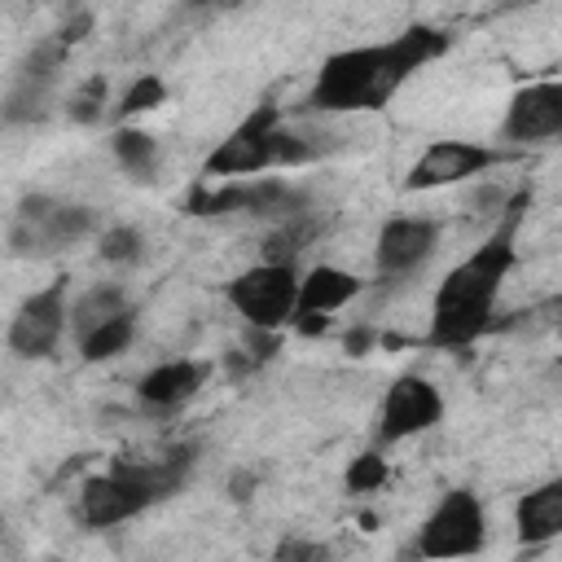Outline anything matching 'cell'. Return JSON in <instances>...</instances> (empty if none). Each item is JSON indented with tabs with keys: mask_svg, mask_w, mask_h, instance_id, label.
Here are the masks:
<instances>
[{
	"mask_svg": "<svg viewBox=\"0 0 562 562\" xmlns=\"http://www.w3.org/2000/svg\"><path fill=\"white\" fill-rule=\"evenodd\" d=\"M527 206H531V193L527 189L514 193L496 211L492 233L457 268H448V277L435 290V303H430L426 347H435V351H461V347H470L474 338H483L496 325L492 321V307H496V294H501L505 277L518 263V228H522Z\"/></svg>",
	"mask_w": 562,
	"mask_h": 562,
	"instance_id": "1",
	"label": "cell"
},
{
	"mask_svg": "<svg viewBox=\"0 0 562 562\" xmlns=\"http://www.w3.org/2000/svg\"><path fill=\"white\" fill-rule=\"evenodd\" d=\"M452 35L439 26H408L386 44H360L329 53L325 66L316 70L312 92L303 97V114H364L382 110L422 66L439 61L448 53Z\"/></svg>",
	"mask_w": 562,
	"mask_h": 562,
	"instance_id": "2",
	"label": "cell"
},
{
	"mask_svg": "<svg viewBox=\"0 0 562 562\" xmlns=\"http://www.w3.org/2000/svg\"><path fill=\"white\" fill-rule=\"evenodd\" d=\"M184 211L189 215H228V211H241V215H255V220H290V215H307L316 211L312 193L281 180V176H237L228 184H211V180H198L189 193H184Z\"/></svg>",
	"mask_w": 562,
	"mask_h": 562,
	"instance_id": "3",
	"label": "cell"
},
{
	"mask_svg": "<svg viewBox=\"0 0 562 562\" xmlns=\"http://www.w3.org/2000/svg\"><path fill=\"white\" fill-rule=\"evenodd\" d=\"M97 228V211L83 202H61L48 193H26L9 224V250L18 259H48L70 250Z\"/></svg>",
	"mask_w": 562,
	"mask_h": 562,
	"instance_id": "4",
	"label": "cell"
},
{
	"mask_svg": "<svg viewBox=\"0 0 562 562\" xmlns=\"http://www.w3.org/2000/svg\"><path fill=\"white\" fill-rule=\"evenodd\" d=\"M487 544V514L470 487H448L422 518L408 553L417 558H470Z\"/></svg>",
	"mask_w": 562,
	"mask_h": 562,
	"instance_id": "5",
	"label": "cell"
},
{
	"mask_svg": "<svg viewBox=\"0 0 562 562\" xmlns=\"http://www.w3.org/2000/svg\"><path fill=\"white\" fill-rule=\"evenodd\" d=\"M224 299L233 303V312L246 325L259 329H281L294 316V299H299V272L294 263H255L246 272H237L224 285Z\"/></svg>",
	"mask_w": 562,
	"mask_h": 562,
	"instance_id": "6",
	"label": "cell"
},
{
	"mask_svg": "<svg viewBox=\"0 0 562 562\" xmlns=\"http://www.w3.org/2000/svg\"><path fill=\"white\" fill-rule=\"evenodd\" d=\"M281 105L263 101L255 105L202 162V176H220V180H237V176H259L272 167L277 158V127H281Z\"/></svg>",
	"mask_w": 562,
	"mask_h": 562,
	"instance_id": "7",
	"label": "cell"
},
{
	"mask_svg": "<svg viewBox=\"0 0 562 562\" xmlns=\"http://www.w3.org/2000/svg\"><path fill=\"white\" fill-rule=\"evenodd\" d=\"M70 325V277H53L44 290L26 294L9 321V351L18 360H44L57 351Z\"/></svg>",
	"mask_w": 562,
	"mask_h": 562,
	"instance_id": "8",
	"label": "cell"
},
{
	"mask_svg": "<svg viewBox=\"0 0 562 562\" xmlns=\"http://www.w3.org/2000/svg\"><path fill=\"white\" fill-rule=\"evenodd\" d=\"M439 417H443V395H439V386H435L430 378H422V373H400V378L386 386L382 404H378L373 439L391 448V443H404V439H413V435L439 426Z\"/></svg>",
	"mask_w": 562,
	"mask_h": 562,
	"instance_id": "9",
	"label": "cell"
},
{
	"mask_svg": "<svg viewBox=\"0 0 562 562\" xmlns=\"http://www.w3.org/2000/svg\"><path fill=\"white\" fill-rule=\"evenodd\" d=\"M509 162V149H492V145H474V140H435L426 145L408 176H404V189L408 193H426V189H448V184H465L492 167Z\"/></svg>",
	"mask_w": 562,
	"mask_h": 562,
	"instance_id": "10",
	"label": "cell"
},
{
	"mask_svg": "<svg viewBox=\"0 0 562 562\" xmlns=\"http://www.w3.org/2000/svg\"><path fill=\"white\" fill-rule=\"evenodd\" d=\"M149 505H154L149 492H145L140 479L127 470L123 457L110 461V470L88 474V479L79 483V518H83V527H92V531L119 527V522L145 514Z\"/></svg>",
	"mask_w": 562,
	"mask_h": 562,
	"instance_id": "11",
	"label": "cell"
},
{
	"mask_svg": "<svg viewBox=\"0 0 562 562\" xmlns=\"http://www.w3.org/2000/svg\"><path fill=\"white\" fill-rule=\"evenodd\" d=\"M439 250V224L426 215H391L373 241V268L382 281H408Z\"/></svg>",
	"mask_w": 562,
	"mask_h": 562,
	"instance_id": "12",
	"label": "cell"
},
{
	"mask_svg": "<svg viewBox=\"0 0 562 562\" xmlns=\"http://www.w3.org/2000/svg\"><path fill=\"white\" fill-rule=\"evenodd\" d=\"M558 132H562V83L558 79L527 83L509 97L505 123H501V136L509 145H540V140H553Z\"/></svg>",
	"mask_w": 562,
	"mask_h": 562,
	"instance_id": "13",
	"label": "cell"
},
{
	"mask_svg": "<svg viewBox=\"0 0 562 562\" xmlns=\"http://www.w3.org/2000/svg\"><path fill=\"white\" fill-rule=\"evenodd\" d=\"M206 373L211 369L202 360H162L136 382V395H140V404H149L158 413H171V408H184L202 391Z\"/></svg>",
	"mask_w": 562,
	"mask_h": 562,
	"instance_id": "14",
	"label": "cell"
},
{
	"mask_svg": "<svg viewBox=\"0 0 562 562\" xmlns=\"http://www.w3.org/2000/svg\"><path fill=\"white\" fill-rule=\"evenodd\" d=\"M514 527H518V544L527 549L558 540L562 536V479H544L540 487L522 492L514 505Z\"/></svg>",
	"mask_w": 562,
	"mask_h": 562,
	"instance_id": "15",
	"label": "cell"
},
{
	"mask_svg": "<svg viewBox=\"0 0 562 562\" xmlns=\"http://www.w3.org/2000/svg\"><path fill=\"white\" fill-rule=\"evenodd\" d=\"M364 290V281L347 268H334V263H316L299 277V299H294V312H338L347 307L356 294Z\"/></svg>",
	"mask_w": 562,
	"mask_h": 562,
	"instance_id": "16",
	"label": "cell"
},
{
	"mask_svg": "<svg viewBox=\"0 0 562 562\" xmlns=\"http://www.w3.org/2000/svg\"><path fill=\"white\" fill-rule=\"evenodd\" d=\"M110 154H114V162H119L132 180H154V171H158V140H154L145 127L114 123V132H110Z\"/></svg>",
	"mask_w": 562,
	"mask_h": 562,
	"instance_id": "17",
	"label": "cell"
},
{
	"mask_svg": "<svg viewBox=\"0 0 562 562\" xmlns=\"http://www.w3.org/2000/svg\"><path fill=\"white\" fill-rule=\"evenodd\" d=\"M127 307V294H123V285H114V281H97V285H88L75 303H70V334H75V342L83 338V334H92L97 325H105L114 312H123Z\"/></svg>",
	"mask_w": 562,
	"mask_h": 562,
	"instance_id": "18",
	"label": "cell"
},
{
	"mask_svg": "<svg viewBox=\"0 0 562 562\" xmlns=\"http://www.w3.org/2000/svg\"><path fill=\"white\" fill-rule=\"evenodd\" d=\"M321 233V220H316V211H307V215H290V220H277L272 228H268V237H263V263H294L307 246H312V237Z\"/></svg>",
	"mask_w": 562,
	"mask_h": 562,
	"instance_id": "19",
	"label": "cell"
},
{
	"mask_svg": "<svg viewBox=\"0 0 562 562\" xmlns=\"http://www.w3.org/2000/svg\"><path fill=\"white\" fill-rule=\"evenodd\" d=\"M132 338H136V307L127 303V307H123V312H114L105 325H97L92 334H83V338H79V356H83L88 364H101V360L123 356V351L132 347Z\"/></svg>",
	"mask_w": 562,
	"mask_h": 562,
	"instance_id": "20",
	"label": "cell"
},
{
	"mask_svg": "<svg viewBox=\"0 0 562 562\" xmlns=\"http://www.w3.org/2000/svg\"><path fill=\"white\" fill-rule=\"evenodd\" d=\"M48 101H53V79H13V88L4 92L0 101V123L4 127H26V123H40L48 114Z\"/></svg>",
	"mask_w": 562,
	"mask_h": 562,
	"instance_id": "21",
	"label": "cell"
},
{
	"mask_svg": "<svg viewBox=\"0 0 562 562\" xmlns=\"http://www.w3.org/2000/svg\"><path fill=\"white\" fill-rule=\"evenodd\" d=\"M158 105H167V79H162V75H140V79H132V88L119 97L114 123L140 119V114H149V110H158Z\"/></svg>",
	"mask_w": 562,
	"mask_h": 562,
	"instance_id": "22",
	"label": "cell"
},
{
	"mask_svg": "<svg viewBox=\"0 0 562 562\" xmlns=\"http://www.w3.org/2000/svg\"><path fill=\"white\" fill-rule=\"evenodd\" d=\"M105 101H110V79H105V75H88V79L70 92L66 114H70V123H79V127H97V123L105 119Z\"/></svg>",
	"mask_w": 562,
	"mask_h": 562,
	"instance_id": "23",
	"label": "cell"
},
{
	"mask_svg": "<svg viewBox=\"0 0 562 562\" xmlns=\"http://www.w3.org/2000/svg\"><path fill=\"white\" fill-rule=\"evenodd\" d=\"M97 255L114 268H132L145 259V233L132 228V224H110L101 237H97Z\"/></svg>",
	"mask_w": 562,
	"mask_h": 562,
	"instance_id": "24",
	"label": "cell"
},
{
	"mask_svg": "<svg viewBox=\"0 0 562 562\" xmlns=\"http://www.w3.org/2000/svg\"><path fill=\"white\" fill-rule=\"evenodd\" d=\"M66 57H70V48H66L57 35H48V40H40V44L22 57L18 75H22V79H57V70L66 66Z\"/></svg>",
	"mask_w": 562,
	"mask_h": 562,
	"instance_id": "25",
	"label": "cell"
},
{
	"mask_svg": "<svg viewBox=\"0 0 562 562\" xmlns=\"http://www.w3.org/2000/svg\"><path fill=\"white\" fill-rule=\"evenodd\" d=\"M386 483H391V465H386V457L378 448L351 457V465H347V492H378Z\"/></svg>",
	"mask_w": 562,
	"mask_h": 562,
	"instance_id": "26",
	"label": "cell"
},
{
	"mask_svg": "<svg viewBox=\"0 0 562 562\" xmlns=\"http://www.w3.org/2000/svg\"><path fill=\"white\" fill-rule=\"evenodd\" d=\"M259 364H268L277 351H281V329H259V325H246V342H241Z\"/></svg>",
	"mask_w": 562,
	"mask_h": 562,
	"instance_id": "27",
	"label": "cell"
},
{
	"mask_svg": "<svg viewBox=\"0 0 562 562\" xmlns=\"http://www.w3.org/2000/svg\"><path fill=\"white\" fill-rule=\"evenodd\" d=\"M88 31H92V13H88V9H79V13H70L53 35H57L66 48H75V44H83V40H88Z\"/></svg>",
	"mask_w": 562,
	"mask_h": 562,
	"instance_id": "28",
	"label": "cell"
},
{
	"mask_svg": "<svg viewBox=\"0 0 562 562\" xmlns=\"http://www.w3.org/2000/svg\"><path fill=\"white\" fill-rule=\"evenodd\" d=\"M259 369H263V364H259L246 347H228V351H224V373H228L233 382H246V378L259 373Z\"/></svg>",
	"mask_w": 562,
	"mask_h": 562,
	"instance_id": "29",
	"label": "cell"
},
{
	"mask_svg": "<svg viewBox=\"0 0 562 562\" xmlns=\"http://www.w3.org/2000/svg\"><path fill=\"white\" fill-rule=\"evenodd\" d=\"M325 553H329V549L316 544V540H281V544H277V558H281V562H294V558L316 562V558H325Z\"/></svg>",
	"mask_w": 562,
	"mask_h": 562,
	"instance_id": "30",
	"label": "cell"
},
{
	"mask_svg": "<svg viewBox=\"0 0 562 562\" xmlns=\"http://www.w3.org/2000/svg\"><path fill=\"white\" fill-rule=\"evenodd\" d=\"M255 487H259V474L255 470H246V465H237L233 474H228V501H250L255 496Z\"/></svg>",
	"mask_w": 562,
	"mask_h": 562,
	"instance_id": "31",
	"label": "cell"
},
{
	"mask_svg": "<svg viewBox=\"0 0 562 562\" xmlns=\"http://www.w3.org/2000/svg\"><path fill=\"white\" fill-rule=\"evenodd\" d=\"M290 321H294V329H299L303 338H321V334L329 329V312H294Z\"/></svg>",
	"mask_w": 562,
	"mask_h": 562,
	"instance_id": "32",
	"label": "cell"
},
{
	"mask_svg": "<svg viewBox=\"0 0 562 562\" xmlns=\"http://www.w3.org/2000/svg\"><path fill=\"white\" fill-rule=\"evenodd\" d=\"M373 342H378V334H373L369 325H356V329L342 334V351H347V356H369Z\"/></svg>",
	"mask_w": 562,
	"mask_h": 562,
	"instance_id": "33",
	"label": "cell"
},
{
	"mask_svg": "<svg viewBox=\"0 0 562 562\" xmlns=\"http://www.w3.org/2000/svg\"><path fill=\"white\" fill-rule=\"evenodd\" d=\"M211 4H241V0H189V9H211Z\"/></svg>",
	"mask_w": 562,
	"mask_h": 562,
	"instance_id": "34",
	"label": "cell"
},
{
	"mask_svg": "<svg viewBox=\"0 0 562 562\" xmlns=\"http://www.w3.org/2000/svg\"><path fill=\"white\" fill-rule=\"evenodd\" d=\"M0 540H4V509H0Z\"/></svg>",
	"mask_w": 562,
	"mask_h": 562,
	"instance_id": "35",
	"label": "cell"
},
{
	"mask_svg": "<svg viewBox=\"0 0 562 562\" xmlns=\"http://www.w3.org/2000/svg\"><path fill=\"white\" fill-rule=\"evenodd\" d=\"M505 4H531V0H505Z\"/></svg>",
	"mask_w": 562,
	"mask_h": 562,
	"instance_id": "36",
	"label": "cell"
}]
</instances>
